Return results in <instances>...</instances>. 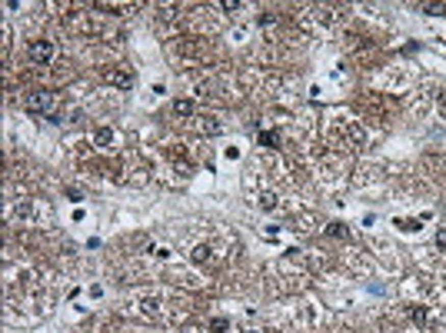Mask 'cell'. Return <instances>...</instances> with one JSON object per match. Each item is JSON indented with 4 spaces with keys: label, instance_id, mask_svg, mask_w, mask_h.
<instances>
[{
    "label": "cell",
    "instance_id": "cell-1",
    "mask_svg": "<svg viewBox=\"0 0 446 333\" xmlns=\"http://www.w3.org/2000/svg\"><path fill=\"white\" fill-rule=\"evenodd\" d=\"M57 93L54 90H34L23 97V110L27 114H50V120H54V110H57Z\"/></svg>",
    "mask_w": 446,
    "mask_h": 333
},
{
    "label": "cell",
    "instance_id": "cell-2",
    "mask_svg": "<svg viewBox=\"0 0 446 333\" xmlns=\"http://www.w3.org/2000/svg\"><path fill=\"white\" fill-rule=\"evenodd\" d=\"M103 84H110V87H117V90H130L134 87V73L127 70V67H103Z\"/></svg>",
    "mask_w": 446,
    "mask_h": 333
},
{
    "label": "cell",
    "instance_id": "cell-3",
    "mask_svg": "<svg viewBox=\"0 0 446 333\" xmlns=\"http://www.w3.org/2000/svg\"><path fill=\"white\" fill-rule=\"evenodd\" d=\"M27 57H30V64H37V67H47L50 60H54V43H50V40H30V47H27Z\"/></svg>",
    "mask_w": 446,
    "mask_h": 333
},
{
    "label": "cell",
    "instance_id": "cell-4",
    "mask_svg": "<svg viewBox=\"0 0 446 333\" xmlns=\"http://www.w3.org/2000/svg\"><path fill=\"white\" fill-rule=\"evenodd\" d=\"M93 143H97V150H114L117 147V130L100 123V127L93 130Z\"/></svg>",
    "mask_w": 446,
    "mask_h": 333
},
{
    "label": "cell",
    "instance_id": "cell-5",
    "mask_svg": "<svg viewBox=\"0 0 446 333\" xmlns=\"http://www.w3.org/2000/svg\"><path fill=\"white\" fill-rule=\"evenodd\" d=\"M217 260V250H213V243H200L197 250H193V263H200V267H203V263H213Z\"/></svg>",
    "mask_w": 446,
    "mask_h": 333
},
{
    "label": "cell",
    "instance_id": "cell-6",
    "mask_svg": "<svg viewBox=\"0 0 446 333\" xmlns=\"http://www.w3.org/2000/svg\"><path fill=\"white\" fill-rule=\"evenodd\" d=\"M173 114L177 117H193L197 114V104H193L190 97H180V100H173Z\"/></svg>",
    "mask_w": 446,
    "mask_h": 333
},
{
    "label": "cell",
    "instance_id": "cell-7",
    "mask_svg": "<svg viewBox=\"0 0 446 333\" xmlns=\"http://www.w3.org/2000/svg\"><path fill=\"white\" fill-rule=\"evenodd\" d=\"M256 207H260V210H276L280 200H276L273 190H260V193H256Z\"/></svg>",
    "mask_w": 446,
    "mask_h": 333
},
{
    "label": "cell",
    "instance_id": "cell-8",
    "mask_svg": "<svg viewBox=\"0 0 446 333\" xmlns=\"http://www.w3.org/2000/svg\"><path fill=\"white\" fill-rule=\"evenodd\" d=\"M197 127H200V134H206V137H217L220 130H223L217 120H213V117H200V123H197Z\"/></svg>",
    "mask_w": 446,
    "mask_h": 333
},
{
    "label": "cell",
    "instance_id": "cell-9",
    "mask_svg": "<svg viewBox=\"0 0 446 333\" xmlns=\"http://www.w3.org/2000/svg\"><path fill=\"white\" fill-rule=\"evenodd\" d=\"M140 303H143V313H147V317H160V313H163L160 310V303H163L160 297H143Z\"/></svg>",
    "mask_w": 446,
    "mask_h": 333
},
{
    "label": "cell",
    "instance_id": "cell-10",
    "mask_svg": "<svg viewBox=\"0 0 446 333\" xmlns=\"http://www.w3.org/2000/svg\"><path fill=\"white\" fill-rule=\"evenodd\" d=\"M326 234H330V237H336V240H347V237H350V230L343 227V223H330V227H326Z\"/></svg>",
    "mask_w": 446,
    "mask_h": 333
},
{
    "label": "cell",
    "instance_id": "cell-11",
    "mask_svg": "<svg viewBox=\"0 0 446 333\" xmlns=\"http://www.w3.org/2000/svg\"><path fill=\"white\" fill-rule=\"evenodd\" d=\"M210 330H213V333H227V330H230V323H227L223 317H213V320H210Z\"/></svg>",
    "mask_w": 446,
    "mask_h": 333
},
{
    "label": "cell",
    "instance_id": "cell-12",
    "mask_svg": "<svg viewBox=\"0 0 446 333\" xmlns=\"http://www.w3.org/2000/svg\"><path fill=\"white\" fill-rule=\"evenodd\" d=\"M260 147H276V134H273V130H263V134H260Z\"/></svg>",
    "mask_w": 446,
    "mask_h": 333
},
{
    "label": "cell",
    "instance_id": "cell-13",
    "mask_svg": "<svg viewBox=\"0 0 446 333\" xmlns=\"http://www.w3.org/2000/svg\"><path fill=\"white\" fill-rule=\"evenodd\" d=\"M276 20H280V17H276L273 10H263V14H260V23H263V27H273Z\"/></svg>",
    "mask_w": 446,
    "mask_h": 333
},
{
    "label": "cell",
    "instance_id": "cell-14",
    "mask_svg": "<svg viewBox=\"0 0 446 333\" xmlns=\"http://www.w3.org/2000/svg\"><path fill=\"white\" fill-rule=\"evenodd\" d=\"M397 227L410 234V230H419V220H397Z\"/></svg>",
    "mask_w": 446,
    "mask_h": 333
},
{
    "label": "cell",
    "instance_id": "cell-15",
    "mask_svg": "<svg viewBox=\"0 0 446 333\" xmlns=\"http://www.w3.org/2000/svg\"><path fill=\"white\" fill-rule=\"evenodd\" d=\"M220 7L227 10V14H233V10H240L243 4H240V0H223V4H220Z\"/></svg>",
    "mask_w": 446,
    "mask_h": 333
},
{
    "label": "cell",
    "instance_id": "cell-16",
    "mask_svg": "<svg viewBox=\"0 0 446 333\" xmlns=\"http://www.w3.org/2000/svg\"><path fill=\"white\" fill-rule=\"evenodd\" d=\"M419 10H426V14H439V10H446V7H443V4H423Z\"/></svg>",
    "mask_w": 446,
    "mask_h": 333
},
{
    "label": "cell",
    "instance_id": "cell-17",
    "mask_svg": "<svg viewBox=\"0 0 446 333\" xmlns=\"http://www.w3.org/2000/svg\"><path fill=\"white\" fill-rule=\"evenodd\" d=\"M436 247H439V250H446V227L436 234Z\"/></svg>",
    "mask_w": 446,
    "mask_h": 333
},
{
    "label": "cell",
    "instance_id": "cell-18",
    "mask_svg": "<svg viewBox=\"0 0 446 333\" xmlns=\"http://www.w3.org/2000/svg\"><path fill=\"white\" fill-rule=\"evenodd\" d=\"M67 197H70V200H80V197H84V193H80L77 187H67Z\"/></svg>",
    "mask_w": 446,
    "mask_h": 333
}]
</instances>
